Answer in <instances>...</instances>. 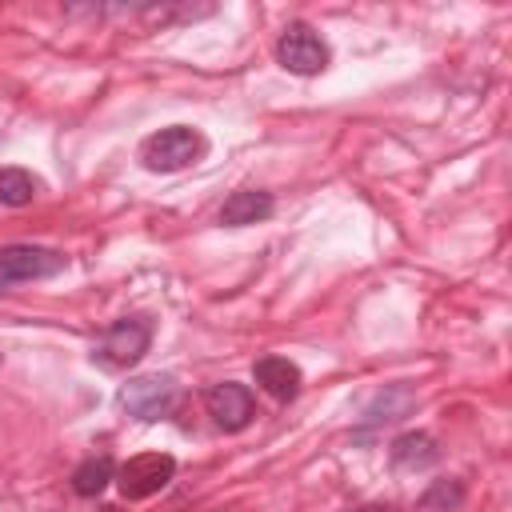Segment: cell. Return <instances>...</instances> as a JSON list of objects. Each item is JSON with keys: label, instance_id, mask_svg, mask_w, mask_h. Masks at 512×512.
Wrapping results in <instances>:
<instances>
[{"label": "cell", "instance_id": "1", "mask_svg": "<svg viewBox=\"0 0 512 512\" xmlns=\"http://www.w3.org/2000/svg\"><path fill=\"white\" fill-rule=\"evenodd\" d=\"M152 340H156V320H152L148 312L120 316V320H112V324L96 336V344H92V364L104 368V372H128V368H136V364L148 356Z\"/></svg>", "mask_w": 512, "mask_h": 512}, {"label": "cell", "instance_id": "2", "mask_svg": "<svg viewBox=\"0 0 512 512\" xmlns=\"http://www.w3.org/2000/svg\"><path fill=\"white\" fill-rule=\"evenodd\" d=\"M204 156H208V136L200 128H192V124H168V128L144 136L140 148H136L140 168L144 172H160V176L184 172V168L200 164Z\"/></svg>", "mask_w": 512, "mask_h": 512}, {"label": "cell", "instance_id": "3", "mask_svg": "<svg viewBox=\"0 0 512 512\" xmlns=\"http://www.w3.org/2000/svg\"><path fill=\"white\" fill-rule=\"evenodd\" d=\"M272 56L284 72L292 76H320L328 64H332V48L328 40L308 24V20H292L284 24V32L276 36L272 44Z\"/></svg>", "mask_w": 512, "mask_h": 512}, {"label": "cell", "instance_id": "4", "mask_svg": "<svg viewBox=\"0 0 512 512\" xmlns=\"http://www.w3.org/2000/svg\"><path fill=\"white\" fill-rule=\"evenodd\" d=\"M176 400H180V384H176V376H168V372L132 376V380L120 384V392H116L120 412H128V416L140 420V424H156V420L172 416Z\"/></svg>", "mask_w": 512, "mask_h": 512}, {"label": "cell", "instance_id": "5", "mask_svg": "<svg viewBox=\"0 0 512 512\" xmlns=\"http://www.w3.org/2000/svg\"><path fill=\"white\" fill-rule=\"evenodd\" d=\"M68 268V256L48 244H4L0 248V296L12 292L16 284L32 280H52Z\"/></svg>", "mask_w": 512, "mask_h": 512}, {"label": "cell", "instance_id": "6", "mask_svg": "<svg viewBox=\"0 0 512 512\" xmlns=\"http://www.w3.org/2000/svg\"><path fill=\"white\" fill-rule=\"evenodd\" d=\"M176 480V456L172 452H140L128 456L124 464H116V488L124 500H148L156 492H164Z\"/></svg>", "mask_w": 512, "mask_h": 512}, {"label": "cell", "instance_id": "7", "mask_svg": "<svg viewBox=\"0 0 512 512\" xmlns=\"http://www.w3.org/2000/svg\"><path fill=\"white\" fill-rule=\"evenodd\" d=\"M412 412H416V392H412L408 384H388V388H380V392L364 404V412H360V420H356V428H352V444H372L384 428L408 420Z\"/></svg>", "mask_w": 512, "mask_h": 512}, {"label": "cell", "instance_id": "8", "mask_svg": "<svg viewBox=\"0 0 512 512\" xmlns=\"http://www.w3.org/2000/svg\"><path fill=\"white\" fill-rule=\"evenodd\" d=\"M204 412L212 416V424L220 432H244L256 420V396L240 380H220V384L204 388Z\"/></svg>", "mask_w": 512, "mask_h": 512}, {"label": "cell", "instance_id": "9", "mask_svg": "<svg viewBox=\"0 0 512 512\" xmlns=\"http://www.w3.org/2000/svg\"><path fill=\"white\" fill-rule=\"evenodd\" d=\"M252 380L260 384V392H268L276 404H292L304 388V372L288 360V356H260L252 364Z\"/></svg>", "mask_w": 512, "mask_h": 512}, {"label": "cell", "instance_id": "10", "mask_svg": "<svg viewBox=\"0 0 512 512\" xmlns=\"http://www.w3.org/2000/svg\"><path fill=\"white\" fill-rule=\"evenodd\" d=\"M272 212H276L272 192H264V188H236V192H232V196L220 204L216 220H220L224 228H248V224L268 220Z\"/></svg>", "mask_w": 512, "mask_h": 512}, {"label": "cell", "instance_id": "11", "mask_svg": "<svg viewBox=\"0 0 512 512\" xmlns=\"http://www.w3.org/2000/svg\"><path fill=\"white\" fill-rule=\"evenodd\" d=\"M388 460H392L396 472H424V468H432L440 460V444H436L432 432L412 428V432H400L388 444Z\"/></svg>", "mask_w": 512, "mask_h": 512}, {"label": "cell", "instance_id": "12", "mask_svg": "<svg viewBox=\"0 0 512 512\" xmlns=\"http://www.w3.org/2000/svg\"><path fill=\"white\" fill-rule=\"evenodd\" d=\"M116 16H136L144 28H172V24H188L200 16H212V4H136V8H108Z\"/></svg>", "mask_w": 512, "mask_h": 512}, {"label": "cell", "instance_id": "13", "mask_svg": "<svg viewBox=\"0 0 512 512\" xmlns=\"http://www.w3.org/2000/svg\"><path fill=\"white\" fill-rule=\"evenodd\" d=\"M112 480H116V460H112L108 452H100V456H88L84 464H76V472H72V492L84 496V500H92V496H100Z\"/></svg>", "mask_w": 512, "mask_h": 512}, {"label": "cell", "instance_id": "14", "mask_svg": "<svg viewBox=\"0 0 512 512\" xmlns=\"http://www.w3.org/2000/svg\"><path fill=\"white\" fill-rule=\"evenodd\" d=\"M464 496H468L464 480H460V476H444V480H432V484L420 492L416 512H460V508H464Z\"/></svg>", "mask_w": 512, "mask_h": 512}, {"label": "cell", "instance_id": "15", "mask_svg": "<svg viewBox=\"0 0 512 512\" xmlns=\"http://www.w3.org/2000/svg\"><path fill=\"white\" fill-rule=\"evenodd\" d=\"M40 196V180L28 168H0V204L4 208H28Z\"/></svg>", "mask_w": 512, "mask_h": 512}, {"label": "cell", "instance_id": "16", "mask_svg": "<svg viewBox=\"0 0 512 512\" xmlns=\"http://www.w3.org/2000/svg\"><path fill=\"white\" fill-rule=\"evenodd\" d=\"M344 512H400V508L388 504V500H368V504H356V508H344Z\"/></svg>", "mask_w": 512, "mask_h": 512}]
</instances>
